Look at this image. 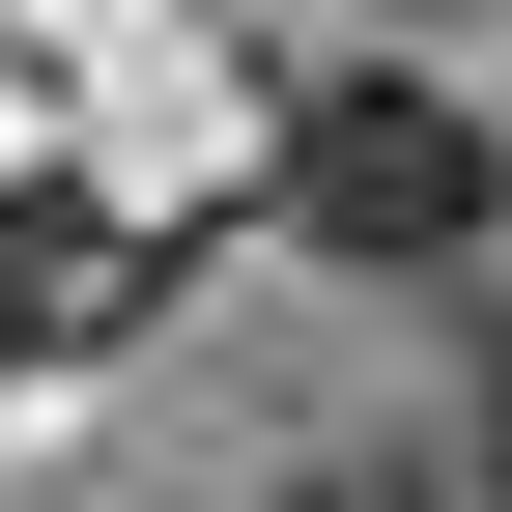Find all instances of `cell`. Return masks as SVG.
Instances as JSON below:
<instances>
[{"label": "cell", "instance_id": "obj_1", "mask_svg": "<svg viewBox=\"0 0 512 512\" xmlns=\"http://www.w3.org/2000/svg\"><path fill=\"white\" fill-rule=\"evenodd\" d=\"M285 228L313 256H370V285H456V256L512 228V143L456 86H313V143H285Z\"/></svg>", "mask_w": 512, "mask_h": 512}, {"label": "cell", "instance_id": "obj_2", "mask_svg": "<svg viewBox=\"0 0 512 512\" xmlns=\"http://www.w3.org/2000/svg\"><path fill=\"white\" fill-rule=\"evenodd\" d=\"M256 512H399V484H256Z\"/></svg>", "mask_w": 512, "mask_h": 512}, {"label": "cell", "instance_id": "obj_3", "mask_svg": "<svg viewBox=\"0 0 512 512\" xmlns=\"http://www.w3.org/2000/svg\"><path fill=\"white\" fill-rule=\"evenodd\" d=\"M484 512H512V370H484Z\"/></svg>", "mask_w": 512, "mask_h": 512}]
</instances>
